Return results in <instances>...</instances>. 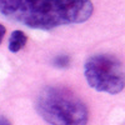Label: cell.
Listing matches in <instances>:
<instances>
[{"instance_id": "6", "label": "cell", "mask_w": 125, "mask_h": 125, "mask_svg": "<svg viewBox=\"0 0 125 125\" xmlns=\"http://www.w3.org/2000/svg\"><path fill=\"white\" fill-rule=\"evenodd\" d=\"M5 34H6V29H5V26H4L3 24H0V44L3 43V39H4Z\"/></svg>"}, {"instance_id": "4", "label": "cell", "mask_w": 125, "mask_h": 125, "mask_svg": "<svg viewBox=\"0 0 125 125\" xmlns=\"http://www.w3.org/2000/svg\"><path fill=\"white\" fill-rule=\"evenodd\" d=\"M28 43V36L21 30H14L9 38V51L18 53Z\"/></svg>"}, {"instance_id": "5", "label": "cell", "mask_w": 125, "mask_h": 125, "mask_svg": "<svg viewBox=\"0 0 125 125\" xmlns=\"http://www.w3.org/2000/svg\"><path fill=\"white\" fill-rule=\"evenodd\" d=\"M53 64H54V66H56V68L65 69V68H68L69 64H70V56H68V55H59V56H56V58L54 59Z\"/></svg>"}, {"instance_id": "7", "label": "cell", "mask_w": 125, "mask_h": 125, "mask_svg": "<svg viewBox=\"0 0 125 125\" xmlns=\"http://www.w3.org/2000/svg\"><path fill=\"white\" fill-rule=\"evenodd\" d=\"M0 125H11L5 116H0Z\"/></svg>"}, {"instance_id": "3", "label": "cell", "mask_w": 125, "mask_h": 125, "mask_svg": "<svg viewBox=\"0 0 125 125\" xmlns=\"http://www.w3.org/2000/svg\"><path fill=\"white\" fill-rule=\"evenodd\" d=\"M84 75L90 88L115 95L124 90L125 76L123 62L113 55L98 54L86 59Z\"/></svg>"}, {"instance_id": "1", "label": "cell", "mask_w": 125, "mask_h": 125, "mask_svg": "<svg viewBox=\"0 0 125 125\" xmlns=\"http://www.w3.org/2000/svg\"><path fill=\"white\" fill-rule=\"evenodd\" d=\"M93 11L91 0H0L1 15L39 30L85 23Z\"/></svg>"}, {"instance_id": "2", "label": "cell", "mask_w": 125, "mask_h": 125, "mask_svg": "<svg viewBox=\"0 0 125 125\" xmlns=\"http://www.w3.org/2000/svg\"><path fill=\"white\" fill-rule=\"evenodd\" d=\"M35 108L50 125H86L89 120L84 101L66 88H44L36 98Z\"/></svg>"}]
</instances>
